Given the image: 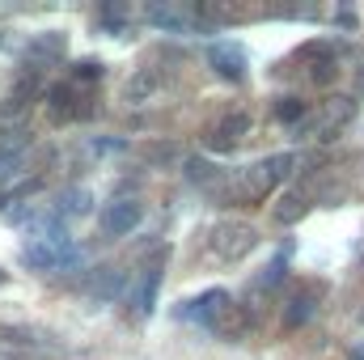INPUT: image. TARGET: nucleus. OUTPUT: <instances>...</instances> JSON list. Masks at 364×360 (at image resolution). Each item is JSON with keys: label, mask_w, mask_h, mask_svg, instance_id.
I'll return each mask as SVG.
<instances>
[{"label": "nucleus", "mask_w": 364, "mask_h": 360, "mask_svg": "<svg viewBox=\"0 0 364 360\" xmlns=\"http://www.w3.org/2000/svg\"><path fill=\"white\" fill-rule=\"evenodd\" d=\"M246 132H250V115H246V110H233V115H225V119L208 132V149L229 153L233 144H242V140H246Z\"/></svg>", "instance_id": "39448f33"}, {"label": "nucleus", "mask_w": 364, "mask_h": 360, "mask_svg": "<svg viewBox=\"0 0 364 360\" xmlns=\"http://www.w3.org/2000/svg\"><path fill=\"white\" fill-rule=\"evenodd\" d=\"M296 162H301L296 153H275V157L255 162L242 179L229 186V199H237V203H259V199H267L275 186L292 174V166H296Z\"/></svg>", "instance_id": "f257e3e1"}, {"label": "nucleus", "mask_w": 364, "mask_h": 360, "mask_svg": "<svg viewBox=\"0 0 364 360\" xmlns=\"http://www.w3.org/2000/svg\"><path fill=\"white\" fill-rule=\"evenodd\" d=\"M208 64H212L216 77H225V81H242V77H246V51L233 47V43H216V47H208Z\"/></svg>", "instance_id": "423d86ee"}, {"label": "nucleus", "mask_w": 364, "mask_h": 360, "mask_svg": "<svg viewBox=\"0 0 364 360\" xmlns=\"http://www.w3.org/2000/svg\"><path fill=\"white\" fill-rule=\"evenodd\" d=\"M255 246H259V229H255V225H246V221H225V225H216V229H212V255H216V259H225V263L246 259Z\"/></svg>", "instance_id": "7ed1b4c3"}, {"label": "nucleus", "mask_w": 364, "mask_h": 360, "mask_svg": "<svg viewBox=\"0 0 364 360\" xmlns=\"http://www.w3.org/2000/svg\"><path fill=\"white\" fill-rule=\"evenodd\" d=\"M140 216H144V208H140L136 199H114V203H106V208H102L97 225H102V233H106V238H127V233L140 225Z\"/></svg>", "instance_id": "20e7f679"}, {"label": "nucleus", "mask_w": 364, "mask_h": 360, "mask_svg": "<svg viewBox=\"0 0 364 360\" xmlns=\"http://www.w3.org/2000/svg\"><path fill=\"white\" fill-rule=\"evenodd\" d=\"M352 119H356V102H352V97H335V102L314 119V127H318V136H322V140H331V136H335V132H343Z\"/></svg>", "instance_id": "9b49d317"}, {"label": "nucleus", "mask_w": 364, "mask_h": 360, "mask_svg": "<svg viewBox=\"0 0 364 360\" xmlns=\"http://www.w3.org/2000/svg\"><path fill=\"white\" fill-rule=\"evenodd\" d=\"M144 17H149V26H157L166 34H195V13H182L174 4H149Z\"/></svg>", "instance_id": "1a4fd4ad"}, {"label": "nucleus", "mask_w": 364, "mask_h": 360, "mask_svg": "<svg viewBox=\"0 0 364 360\" xmlns=\"http://www.w3.org/2000/svg\"><path fill=\"white\" fill-rule=\"evenodd\" d=\"M360 318H364V314H360Z\"/></svg>", "instance_id": "a878e982"}, {"label": "nucleus", "mask_w": 364, "mask_h": 360, "mask_svg": "<svg viewBox=\"0 0 364 360\" xmlns=\"http://www.w3.org/2000/svg\"><path fill=\"white\" fill-rule=\"evenodd\" d=\"M77 81H102V64L97 60H81L77 68H73V85Z\"/></svg>", "instance_id": "aec40b11"}, {"label": "nucleus", "mask_w": 364, "mask_h": 360, "mask_svg": "<svg viewBox=\"0 0 364 360\" xmlns=\"http://www.w3.org/2000/svg\"><path fill=\"white\" fill-rule=\"evenodd\" d=\"M21 170H26V149H0V191H9Z\"/></svg>", "instance_id": "f3484780"}, {"label": "nucleus", "mask_w": 364, "mask_h": 360, "mask_svg": "<svg viewBox=\"0 0 364 360\" xmlns=\"http://www.w3.org/2000/svg\"><path fill=\"white\" fill-rule=\"evenodd\" d=\"M0 284H4V271H0Z\"/></svg>", "instance_id": "393cba45"}, {"label": "nucleus", "mask_w": 364, "mask_h": 360, "mask_svg": "<svg viewBox=\"0 0 364 360\" xmlns=\"http://www.w3.org/2000/svg\"><path fill=\"white\" fill-rule=\"evenodd\" d=\"M0 360H43V356H26V352H13L9 356V352H0Z\"/></svg>", "instance_id": "b1692460"}, {"label": "nucleus", "mask_w": 364, "mask_h": 360, "mask_svg": "<svg viewBox=\"0 0 364 360\" xmlns=\"http://www.w3.org/2000/svg\"><path fill=\"white\" fill-rule=\"evenodd\" d=\"M335 73H339V68H335V60H322V64H314V73H309V77H314L318 85H326Z\"/></svg>", "instance_id": "5701e85b"}, {"label": "nucleus", "mask_w": 364, "mask_h": 360, "mask_svg": "<svg viewBox=\"0 0 364 360\" xmlns=\"http://www.w3.org/2000/svg\"><path fill=\"white\" fill-rule=\"evenodd\" d=\"M51 212H55L60 221H68V216H85V212H90V191H85V186L64 191V195H60V203H55Z\"/></svg>", "instance_id": "2eb2a0df"}, {"label": "nucleus", "mask_w": 364, "mask_h": 360, "mask_svg": "<svg viewBox=\"0 0 364 360\" xmlns=\"http://www.w3.org/2000/svg\"><path fill=\"white\" fill-rule=\"evenodd\" d=\"M157 85H161V73L157 68H140L132 81H127V90H123V97L132 102V106H140V102H149L153 93H157Z\"/></svg>", "instance_id": "ddd939ff"}, {"label": "nucleus", "mask_w": 364, "mask_h": 360, "mask_svg": "<svg viewBox=\"0 0 364 360\" xmlns=\"http://www.w3.org/2000/svg\"><path fill=\"white\" fill-rule=\"evenodd\" d=\"M123 284H127V271H119V268H102L97 275H93V297H119L123 292Z\"/></svg>", "instance_id": "dca6fc26"}, {"label": "nucleus", "mask_w": 364, "mask_h": 360, "mask_svg": "<svg viewBox=\"0 0 364 360\" xmlns=\"http://www.w3.org/2000/svg\"><path fill=\"white\" fill-rule=\"evenodd\" d=\"M30 268L38 271H60V268H77L81 263V246L68 238V233H55V238H34L21 255Z\"/></svg>", "instance_id": "f03ea898"}, {"label": "nucleus", "mask_w": 364, "mask_h": 360, "mask_svg": "<svg viewBox=\"0 0 364 360\" xmlns=\"http://www.w3.org/2000/svg\"><path fill=\"white\" fill-rule=\"evenodd\" d=\"M305 212H309V191H288V195L275 203V221H279V225H296Z\"/></svg>", "instance_id": "4468645a"}, {"label": "nucleus", "mask_w": 364, "mask_h": 360, "mask_svg": "<svg viewBox=\"0 0 364 360\" xmlns=\"http://www.w3.org/2000/svg\"><path fill=\"white\" fill-rule=\"evenodd\" d=\"M157 288H161V268H144V275L127 288V301L136 309V318H149L157 305Z\"/></svg>", "instance_id": "0eeeda50"}, {"label": "nucleus", "mask_w": 364, "mask_h": 360, "mask_svg": "<svg viewBox=\"0 0 364 360\" xmlns=\"http://www.w3.org/2000/svg\"><path fill=\"white\" fill-rule=\"evenodd\" d=\"M191 309H178V318H195V322H203V327H212L225 309H229V292L225 288H208L199 301H186Z\"/></svg>", "instance_id": "9d476101"}, {"label": "nucleus", "mask_w": 364, "mask_h": 360, "mask_svg": "<svg viewBox=\"0 0 364 360\" xmlns=\"http://www.w3.org/2000/svg\"><path fill=\"white\" fill-rule=\"evenodd\" d=\"M309 318H314V297H292L288 309H284V327L296 331V327H305Z\"/></svg>", "instance_id": "a211bd4d"}, {"label": "nucleus", "mask_w": 364, "mask_h": 360, "mask_svg": "<svg viewBox=\"0 0 364 360\" xmlns=\"http://www.w3.org/2000/svg\"><path fill=\"white\" fill-rule=\"evenodd\" d=\"M186 179H191V182H203V186H208V182L216 179V174H212V166H208V162L191 157V162H186Z\"/></svg>", "instance_id": "412c9836"}, {"label": "nucleus", "mask_w": 364, "mask_h": 360, "mask_svg": "<svg viewBox=\"0 0 364 360\" xmlns=\"http://www.w3.org/2000/svg\"><path fill=\"white\" fill-rule=\"evenodd\" d=\"M55 60H64V34L47 30V34L30 38V47H26V68L43 73V64H55Z\"/></svg>", "instance_id": "6e6552de"}, {"label": "nucleus", "mask_w": 364, "mask_h": 360, "mask_svg": "<svg viewBox=\"0 0 364 360\" xmlns=\"http://www.w3.org/2000/svg\"><path fill=\"white\" fill-rule=\"evenodd\" d=\"M77 102H81V97H77V85H73V81L47 90V110H51V119H81V106H77Z\"/></svg>", "instance_id": "f8f14e48"}, {"label": "nucleus", "mask_w": 364, "mask_h": 360, "mask_svg": "<svg viewBox=\"0 0 364 360\" xmlns=\"http://www.w3.org/2000/svg\"><path fill=\"white\" fill-rule=\"evenodd\" d=\"M284 271H288V259L279 255V259H275L272 268H267V275H259V288H275V284L284 280Z\"/></svg>", "instance_id": "4be33fe9"}, {"label": "nucleus", "mask_w": 364, "mask_h": 360, "mask_svg": "<svg viewBox=\"0 0 364 360\" xmlns=\"http://www.w3.org/2000/svg\"><path fill=\"white\" fill-rule=\"evenodd\" d=\"M275 119H279V123H296V119H305V102H301V97H279Z\"/></svg>", "instance_id": "6ab92c4d"}]
</instances>
